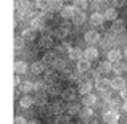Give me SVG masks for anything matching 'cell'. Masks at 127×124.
Returning <instances> with one entry per match:
<instances>
[{"label": "cell", "mask_w": 127, "mask_h": 124, "mask_svg": "<svg viewBox=\"0 0 127 124\" xmlns=\"http://www.w3.org/2000/svg\"><path fill=\"white\" fill-rule=\"evenodd\" d=\"M119 119V113L114 111V110H108V111L103 115V121L106 124H113V123H118Z\"/></svg>", "instance_id": "1"}, {"label": "cell", "mask_w": 127, "mask_h": 124, "mask_svg": "<svg viewBox=\"0 0 127 124\" xmlns=\"http://www.w3.org/2000/svg\"><path fill=\"white\" fill-rule=\"evenodd\" d=\"M84 41L87 43H90V45H93V43H96L100 41V34L96 31H87L85 36H84Z\"/></svg>", "instance_id": "2"}, {"label": "cell", "mask_w": 127, "mask_h": 124, "mask_svg": "<svg viewBox=\"0 0 127 124\" xmlns=\"http://www.w3.org/2000/svg\"><path fill=\"white\" fill-rule=\"evenodd\" d=\"M31 29L43 32V18L42 16H34V18L31 19Z\"/></svg>", "instance_id": "3"}, {"label": "cell", "mask_w": 127, "mask_h": 124, "mask_svg": "<svg viewBox=\"0 0 127 124\" xmlns=\"http://www.w3.org/2000/svg\"><path fill=\"white\" fill-rule=\"evenodd\" d=\"M76 11H77V10H76V6H74V5H66L64 8L61 10V16H63L64 19H68V18H74Z\"/></svg>", "instance_id": "4"}, {"label": "cell", "mask_w": 127, "mask_h": 124, "mask_svg": "<svg viewBox=\"0 0 127 124\" xmlns=\"http://www.w3.org/2000/svg\"><path fill=\"white\" fill-rule=\"evenodd\" d=\"M121 56H122L121 50L113 48V50H109V52H108V61L109 63H118V61H121Z\"/></svg>", "instance_id": "5"}, {"label": "cell", "mask_w": 127, "mask_h": 124, "mask_svg": "<svg viewBox=\"0 0 127 124\" xmlns=\"http://www.w3.org/2000/svg\"><path fill=\"white\" fill-rule=\"evenodd\" d=\"M56 60H58V58H56V55L53 52H47L45 55H43V58H42V63L45 66H53Z\"/></svg>", "instance_id": "6"}, {"label": "cell", "mask_w": 127, "mask_h": 124, "mask_svg": "<svg viewBox=\"0 0 127 124\" xmlns=\"http://www.w3.org/2000/svg\"><path fill=\"white\" fill-rule=\"evenodd\" d=\"M69 34V29L64 28V26H60V28H56L55 31H53V36H55L56 39H66Z\"/></svg>", "instance_id": "7"}, {"label": "cell", "mask_w": 127, "mask_h": 124, "mask_svg": "<svg viewBox=\"0 0 127 124\" xmlns=\"http://www.w3.org/2000/svg\"><path fill=\"white\" fill-rule=\"evenodd\" d=\"M103 21H105V16L101 15V13H92V16H90V23H92L93 26H101Z\"/></svg>", "instance_id": "8"}, {"label": "cell", "mask_w": 127, "mask_h": 124, "mask_svg": "<svg viewBox=\"0 0 127 124\" xmlns=\"http://www.w3.org/2000/svg\"><path fill=\"white\" fill-rule=\"evenodd\" d=\"M82 55H84V50H81L79 47H72L71 52H69V58H71V60H76V61L82 60Z\"/></svg>", "instance_id": "9"}, {"label": "cell", "mask_w": 127, "mask_h": 124, "mask_svg": "<svg viewBox=\"0 0 127 124\" xmlns=\"http://www.w3.org/2000/svg\"><path fill=\"white\" fill-rule=\"evenodd\" d=\"M90 71V61L89 60H79L77 61V73H89Z\"/></svg>", "instance_id": "10"}, {"label": "cell", "mask_w": 127, "mask_h": 124, "mask_svg": "<svg viewBox=\"0 0 127 124\" xmlns=\"http://www.w3.org/2000/svg\"><path fill=\"white\" fill-rule=\"evenodd\" d=\"M111 87L116 89V90H124L126 89V81L122 78H114L111 81Z\"/></svg>", "instance_id": "11"}, {"label": "cell", "mask_w": 127, "mask_h": 124, "mask_svg": "<svg viewBox=\"0 0 127 124\" xmlns=\"http://www.w3.org/2000/svg\"><path fill=\"white\" fill-rule=\"evenodd\" d=\"M109 71H113V65L109 61H101L98 65V73L100 74H108Z\"/></svg>", "instance_id": "12"}, {"label": "cell", "mask_w": 127, "mask_h": 124, "mask_svg": "<svg viewBox=\"0 0 127 124\" xmlns=\"http://www.w3.org/2000/svg\"><path fill=\"white\" fill-rule=\"evenodd\" d=\"M82 103H84V106H89V108H92V105H95V103H96L95 95H92V93L82 95Z\"/></svg>", "instance_id": "13"}, {"label": "cell", "mask_w": 127, "mask_h": 124, "mask_svg": "<svg viewBox=\"0 0 127 124\" xmlns=\"http://www.w3.org/2000/svg\"><path fill=\"white\" fill-rule=\"evenodd\" d=\"M84 56H85V60H95L96 56H98V50L95 48V47H89L87 50H84Z\"/></svg>", "instance_id": "14"}, {"label": "cell", "mask_w": 127, "mask_h": 124, "mask_svg": "<svg viewBox=\"0 0 127 124\" xmlns=\"http://www.w3.org/2000/svg\"><path fill=\"white\" fill-rule=\"evenodd\" d=\"M56 73H53V71H47L45 73V76H43V82L45 84H48V85H53V84L56 82Z\"/></svg>", "instance_id": "15"}, {"label": "cell", "mask_w": 127, "mask_h": 124, "mask_svg": "<svg viewBox=\"0 0 127 124\" xmlns=\"http://www.w3.org/2000/svg\"><path fill=\"white\" fill-rule=\"evenodd\" d=\"M95 87H96V90L105 92V90H108V87H111V82H109L108 79H98V81L95 82Z\"/></svg>", "instance_id": "16"}, {"label": "cell", "mask_w": 127, "mask_h": 124, "mask_svg": "<svg viewBox=\"0 0 127 124\" xmlns=\"http://www.w3.org/2000/svg\"><path fill=\"white\" fill-rule=\"evenodd\" d=\"M92 85H93V84L90 81H84L82 84H79V92H81V95H87V93H90Z\"/></svg>", "instance_id": "17"}, {"label": "cell", "mask_w": 127, "mask_h": 124, "mask_svg": "<svg viewBox=\"0 0 127 124\" xmlns=\"http://www.w3.org/2000/svg\"><path fill=\"white\" fill-rule=\"evenodd\" d=\"M28 71V63L26 61H15V73L16 74H24Z\"/></svg>", "instance_id": "18"}, {"label": "cell", "mask_w": 127, "mask_h": 124, "mask_svg": "<svg viewBox=\"0 0 127 124\" xmlns=\"http://www.w3.org/2000/svg\"><path fill=\"white\" fill-rule=\"evenodd\" d=\"M47 93H48L50 97H56V95H60V93H63V89L60 85H56V84H53V85L47 87Z\"/></svg>", "instance_id": "19"}, {"label": "cell", "mask_w": 127, "mask_h": 124, "mask_svg": "<svg viewBox=\"0 0 127 124\" xmlns=\"http://www.w3.org/2000/svg\"><path fill=\"white\" fill-rule=\"evenodd\" d=\"M34 103L35 102H34V98H32L31 95H24L21 100H19V105H21L23 108H29V106H32Z\"/></svg>", "instance_id": "20"}, {"label": "cell", "mask_w": 127, "mask_h": 124, "mask_svg": "<svg viewBox=\"0 0 127 124\" xmlns=\"http://www.w3.org/2000/svg\"><path fill=\"white\" fill-rule=\"evenodd\" d=\"M74 95H76V90L72 89V87H66V89H63V93H61L63 100H72Z\"/></svg>", "instance_id": "21"}, {"label": "cell", "mask_w": 127, "mask_h": 124, "mask_svg": "<svg viewBox=\"0 0 127 124\" xmlns=\"http://www.w3.org/2000/svg\"><path fill=\"white\" fill-rule=\"evenodd\" d=\"M63 8H64L63 0H50V10H53V11H61Z\"/></svg>", "instance_id": "22"}, {"label": "cell", "mask_w": 127, "mask_h": 124, "mask_svg": "<svg viewBox=\"0 0 127 124\" xmlns=\"http://www.w3.org/2000/svg\"><path fill=\"white\" fill-rule=\"evenodd\" d=\"M43 66H45V65H43L42 61H34L31 65V73H32V74H40V73L43 71Z\"/></svg>", "instance_id": "23"}, {"label": "cell", "mask_w": 127, "mask_h": 124, "mask_svg": "<svg viewBox=\"0 0 127 124\" xmlns=\"http://www.w3.org/2000/svg\"><path fill=\"white\" fill-rule=\"evenodd\" d=\"M105 19H114L116 21V18H118V11H116V8L114 6H111V8H106L105 10Z\"/></svg>", "instance_id": "24"}, {"label": "cell", "mask_w": 127, "mask_h": 124, "mask_svg": "<svg viewBox=\"0 0 127 124\" xmlns=\"http://www.w3.org/2000/svg\"><path fill=\"white\" fill-rule=\"evenodd\" d=\"M79 116H81L84 121H89V119H92V108H89V106H84V108H81V113H79Z\"/></svg>", "instance_id": "25"}, {"label": "cell", "mask_w": 127, "mask_h": 124, "mask_svg": "<svg viewBox=\"0 0 127 124\" xmlns=\"http://www.w3.org/2000/svg\"><path fill=\"white\" fill-rule=\"evenodd\" d=\"M53 45V39L50 37L48 34H42L40 37V47H45V48H48V47Z\"/></svg>", "instance_id": "26"}, {"label": "cell", "mask_w": 127, "mask_h": 124, "mask_svg": "<svg viewBox=\"0 0 127 124\" xmlns=\"http://www.w3.org/2000/svg\"><path fill=\"white\" fill-rule=\"evenodd\" d=\"M72 21H74V24H84V21H85V13L84 11H76V15H74V18H72Z\"/></svg>", "instance_id": "27"}, {"label": "cell", "mask_w": 127, "mask_h": 124, "mask_svg": "<svg viewBox=\"0 0 127 124\" xmlns=\"http://www.w3.org/2000/svg\"><path fill=\"white\" fill-rule=\"evenodd\" d=\"M64 110H68V108H66V105L63 102H56L55 105H53V113H55L56 116H61V113L64 111Z\"/></svg>", "instance_id": "28"}, {"label": "cell", "mask_w": 127, "mask_h": 124, "mask_svg": "<svg viewBox=\"0 0 127 124\" xmlns=\"http://www.w3.org/2000/svg\"><path fill=\"white\" fill-rule=\"evenodd\" d=\"M66 111H68L69 116H76V115H79V113H81V106H79L77 103H71V105L68 106V110H66Z\"/></svg>", "instance_id": "29"}, {"label": "cell", "mask_w": 127, "mask_h": 124, "mask_svg": "<svg viewBox=\"0 0 127 124\" xmlns=\"http://www.w3.org/2000/svg\"><path fill=\"white\" fill-rule=\"evenodd\" d=\"M127 69V65H124V63L118 61V63H113V71L116 73V74H122Z\"/></svg>", "instance_id": "30"}, {"label": "cell", "mask_w": 127, "mask_h": 124, "mask_svg": "<svg viewBox=\"0 0 127 124\" xmlns=\"http://www.w3.org/2000/svg\"><path fill=\"white\" fill-rule=\"evenodd\" d=\"M23 37H24V41H34V39H35V31H34V29H31V28H29V29H24V31H23Z\"/></svg>", "instance_id": "31"}, {"label": "cell", "mask_w": 127, "mask_h": 124, "mask_svg": "<svg viewBox=\"0 0 127 124\" xmlns=\"http://www.w3.org/2000/svg\"><path fill=\"white\" fill-rule=\"evenodd\" d=\"M31 90H34V84H31V82H24V84H21L19 85V92H23V93H31Z\"/></svg>", "instance_id": "32"}, {"label": "cell", "mask_w": 127, "mask_h": 124, "mask_svg": "<svg viewBox=\"0 0 127 124\" xmlns=\"http://www.w3.org/2000/svg\"><path fill=\"white\" fill-rule=\"evenodd\" d=\"M23 47H24V37H23V36H16L15 37V50L19 52Z\"/></svg>", "instance_id": "33"}, {"label": "cell", "mask_w": 127, "mask_h": 124, "mask_svg": "<svg viewBox=\"0 0 127 124\" xmlns=\"http://www.w3.org/2000/svg\"><path fill=\"white\" fill-rule=\"evenodd\" d=\"M53 66H55L58 71H64V69L68 68V65H66V60H63V58H58V60L55 61V65H53Z\"/></svg>", "instance_id": "34"}, {"label": "cell", "mask_w": 127, "mask_h": 124, "mask_svg": "<svg viewBox=\"0 0 127 124\" xmlns=\"http://www.w3.org/2000/svg\"><path fill=\"white\" fill-rule=\"evenodd\" d=\"M71 48H72V47L69 45L68 42H63V43H60V45L56 47V50L61 52V53H69V52H71Z\"/></svg>", "instance_id": "35"}, {"label": "cell", "mask_w": 127, "mask_h": 124, "mask_svg": "<svg viewBox=\"0 0 127 124\" xmlns=\"http://www.w3.org/2000/svg\"><path fill=\"white\" fill-rule=\"evenodd\" d=\"M74 6H76V10H79V11H84L87 6H89V3H87V0H76Z\"/></svg>", "instance_id": "36"}, {"label": "cell", "mask_w": 127, "mask_h": 124, "mask_svg": "<svg viewBox=\"0 0 127 124\" xmlns=\"http://www.w3.org/2000/svg\"><path fill=\"white\" fill-rule=\"evenodd\" d=\"M35 6L40 10H48L50 8V0H35Z\"/></svg>", "instance_id": "37"}, {"label": "cell", "mask_w": 127, "mask_h": 124, "mask_svg": "<svg viewBox=\"0 0 127 124\" xmlns=\"http://www.w3.org/2000/svg\"><path fill=\"white\" fill-rule=\"evenodd\" d=\"M34 102H35V105H39V106L42 108V106H45V105H47V97H45V95H40V93H39V95L34 98Z\"/></svg>", "instance_id": "38"}, {"label": "cell", "mask_w": 127, "mask_h": 124, "mask_svg": "<svg viewBox=\"0 0 127 124\" xmlns=\"http://www.w3.org/2000/svg\"><path fill=\"white\" fill-rule=\"evenodd\" d=\"M122 29H124V21H121V19H116L114 24H113V31H114V32H121Z\"/></svg>", "instance_id": "39"}, {"label": "cell", "mask_w": 127, "mask_h": 124, "mask_svg": "<svg viewBox=\"0 0 127 124\" xmlns=\"http://www.w3.org/2000/svg\"><path fill=\"white\" fill-rule=\"evenodd\" d=\"M45 89V82L43 81H35L34 82V90H37V92H40V90Z\"/></svg>", "instance_id": "40"}, {"label": "cell", "mask_w": 127, "mask_h": 124, "mask_svg": "<svg viewBox=\"0 0 127 124\" xmlns=\"http://www.w3.org/2000/svg\"><path fill=\"white\" fill-rule=\"evenodd\" d=\"M56 124H69V116H56Z\"/></svg>", "instance_id": "41"}, {"label": "cell", "mask_w": 127, "mask_h": 124, "mask_svg": "<svg viewBox=\"0 0 127 124\" xmlns=\"http://www.w3.org/2000/svg\"><path fill=\"white\" fill-rule=\"evenodd\" d=\"M42 18L43 19H50V18H53V10H45V13H43V15H42Z\"/></svg>", "instance_id": "42"}, {"label": "cell", "mask_w": 127, "mask_h": 124, "mask_svg": "<svg viewBox=\"0 0 127 124\" xmlns=\"http://www.w3.org/2000/svg\"><path fill=\"white\" fill-rule=\"evenodd\" d=\"M114 6H124L126 5V0H111Z\"/></svg>", "instance_id": "43"}, {"label": "cell", "mask_w": 127, "mask_h": 124, "mask_svg": "<svg viewBox=\"0 0 127 124\" xmlns=\"http://www.w3.org/2000/svg\"><path fill=\"white\" fill-rule=\"evenodd\" d=\"M15 124H28V123H26V119L23 118V116H16V118H15Z\"/></svg>", "instance_id": "44"}, {"label": "cell", "mask_w": 127, "mask_h": 124, "mask_svg": "<svg viewBox=\"0 0 127 124\" xmlns=\"http://www.w3.org/2000/svg\"><path fill=\"white\" fill-rule=\"evenodd\" d=\"M19 82H21V78H19V74H15V79H13V84H15V85H18Z\"/></svg>", "instance_id": "45"}, {"label": "cell", "mask_w": 127, "mask_h": 124, "mask_svg": "<svg viewBox=\"0 0 127 124\" xmlns=\"http://www.w3.org/2000/svg\"><path fill=\"white\" fill-rule=\"evenodd\" d=\"M121 97H122V98H124L126 102H127V87H126L124 90H121Z\"/></svg>", "instance_id": "46"}, {"label": "cell", "mask_w": 127, "mask_h": 124, "mask_svg": "<svg viewBox=\"0 0 127 124\" xmlns=\"http://www.w3.org/2000/svg\"><path fill=\"white\" fill-rule=\"evenodd\" d=\"M28 124H42L40 121H37V119H32V121H29Z\"/></svg>", "instance_id": "47"}, {"label": "cell", "mask_w": 127, "mask_h": 124, "mask_svg": "<svg viewBox=\"0 0 127 124\" xmlns=\"http://www.w3.org/2000/svg\"><path fill=\"white\" fill-rule=\"evenodd\" d=\"M85 124H96L95 119H89V121H85Z\"/></svg>", "instance_id": "48"}, {"label": "cell", "mask_w": 127, "mask_h": 124, "mask_svg": "<svg viewBox=\"0 0 127 124\" xmlns=\"http://www.w3.org/2000/svg\"><path fill=\"white\" fill-rule=\"evenodd\" d=\"M124 55L127 56V47H126V48H124Z\"/></svg>", "instance_id": "49"}, {"label": "cell", "mask_w": 127, "mask_h": 124, "mask_svg": "<svg viewBox=\"0 0 127 124\" xmlns=\"http://www.w3.org/2000/svg\"><path fill=\"white\" fill-rule=\"evenodd\" d=\"M124 110H126V111H127V102L124 103Z\"/></svg>", "instance_id": "50"}, {"label": "cell", "mask_w": 127, "mask_h": 124, "mask_svg": "<svg viewBox=\"0 0 127 124\" xmlns=\"http://www.w3.org/2000/svg\"><path fill=\"white\" fill-rule=\"evenodd\" d=\"M63 2H76V0H63Z\"/></svg>", "instance_id": "51"}, {"label": "cell", "mask_w": 127, "mask_h": 124, "mask_svg": "<svg viewBox=\"0 0 127 124\" xmlns=\"http://www.w3.org/2000/svg\"><path fill=\"white\" fill-rule=\"evenodd\" d=\"M113 124H118V123H113Z\"/></svg>", "instance_id": "52"}]
</instances>
